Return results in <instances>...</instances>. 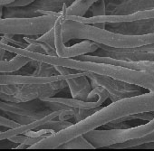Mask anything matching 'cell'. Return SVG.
I'll return each instance as SVG.
<instances>
[{"label":"cell","mask_w":154,"mask_h":151,"mask_svg":"<svg viewBox=\"0 0 154 151\" xmlns=\"http://www.w3.org/2000/svg\"><path fill=\"white\" fill-rule=\"evenodd\" d=\"M143 111H154V89L149 90L148 93L121 99L106 107H101L86 119L75 122L72 126L42 139L30 146L29 149L58 148V146L77 136L84 135L122 117Z\"/></svg>","instance_id":"1"},{"label":"cell","mask_w":154,"mask_h":151,"mask_svg":"<svg viewBox=\"0 0 154 151\" xmlns=\"http://www.w3.org/2000/svg\"><path fill=\"white\" fill-rule=\"evenodd\" d=\"M68 86L66 80L43 84H2L0 100L9 102H24L53 97Z\"/></svg>","instance_id":"2"},{"label":"cell","mask_w":154,"mask_h":151,"mask_svg":"<svg viewBox=\"0 0 154 151\" xmlns=\"http://www.w3.org/2000/svg\"><path fill=\"white\" fill-rule=\"evenodd\" d=\"M60 16L42 15L32 17L1 18L0 19V34L26 36L43 35L54 27Z\"/></svg>","instance_id":"3"},{"label":"cell","mask_w":154,"mask_h":151,"mask_svg":"<svg viewBox=\"0 0 154 151\" xmlns=\"http://www.w3.org/2000/svg\"><path fill=\"white\" fill-rule=\"evenodd\" d=\"M154 130V119L146 124L128 128H109L105 130L93 129L84 134L85 137L95 147H108L111 145L140 138Z\"/></svg>","instance_id":"4"},{"label":"cell","mask_w":154,"mask_h":151,"mask_svg":"<svg viewBox=\"0 0 154 151\" xmlns=\"http://www.w3.org/2000/svg\"><path fill=\"white\" fill-rule=\"evenodd\" d=\"M75 0H35L24 8L1 7V18L32 17L45 15L46 12H62L71 6Z\"/></svg>","instance_id":"5"},{"label":"cell","mask_w":154,"mask_h":151,"mask_svg":"<svg viewBox=\"0 0 154 151\" xmlns=\"http://www.w3.org/2000/svg\"><path fill=\"white\" fill-rule=\"evenodd\" d=\"M86 75L91 81L92 88H95L97 86L104 88L109 93V98L112 102L141 94V87L140 86L92 71H86Z\"/></svg>","instance_id":"6"},{"label":"cell","mask_w":154,"mask_h":151,"mask_svg":"<svg viewBox=\"0 0 154 151\" xmlns=\"http://www.w3.org/2000/svg\"><path fill=\"white\" fill-rule=\"evenodd\" d=\"M63 15L60 16L54 26L55 30V49L57 56L62 58H75L77 56L93 53L100 49L99 44L91 40H85L72 46H65L62 37V20Z\"/></svg>","instance_id":"7"},{"label":"cell","mask_w":154,"mask_h":151,"mask_svg":"<svg viewBox=\"0 0 154 151\" xmlns=\"http://www.w3.org/2000/svg\"><path fill=\"white\" fill-rule=\"evenodd\" d=\"M0 110L30 117L35 119H42L53 112L40 99L24 102H9L1 101H0Z\"/></svg>","instance_id":"8"},{"label":"cell","mask_w":154,"mask_h":151,"mask_svg":"<svg viewBox=\"0 0 154 151\" xmlns=\"http://www.w3.org/2000/svg\"><path fill=\"white\" fill-rule=\"evenodd\" d=\"M66 19H72L76 21H80L85 24L94 25L96 23H119V22H131L136 20H143V19H149L154 18V8L145 11L136 12L131 15H124V16H118V15H105L102 17H66Z\"/></svg>","instance_id":"9"},{"label":"cell","mask_w":154,"mask_h":151,"mask_svg":"<svg viewBox=\"0 0 154 151\" xmlns=\"http://www.w3.org/2000/svg\"><path fill=\"white\" fill-rule=\"evenodd\" d=\"M152 8H154V0H121L115 4L108 5L106 12L110 10L108 15L124 16Z\"/></svg>","instance_id":"10"},{"label":"cell","mask_w":154,"mask_h":151,"mask_svg":"<svg viewBox=\"0 0 154 151\" xmlns=\"http://www.w3.org/2000/svg\"><path fill=\"white\" fill-rule=\"evenodd\" d=\"M96 55L108 56L116 59L128 61H149L154 62V51L150 52H135V51H116V50H103Z\"/></svg>","instance_id":"11"},{"label":"cell","mask_w":154,"mask_h":151,"mask_svg":"<svg viewBox=\"0 0 154 151\" xmlns=\"http://www.w3.org/2000/svg\"><path fill=\"white\" fill-rule=\"evenodd\" d=\"M30 61L31 58L22 54H17L9 61L1 60L0 61V72L9 73L19 71L21 68L25 67Z\"/></svg>","instance_id":"12"},{"label":"cell","mask_w":154,"mask_h":151,"mask_svg":"<svg viewBox=\"0 0 154 151\" xmlns=\"http://www.w3.org/2000/svg\"><path fill=\"white\" fill-rule=\"evenodd\" d=\"M98 0H75L65 10L62 11L66 17H85L90 8Z\"/></svg>","instance_id":"13"},{"label":"cell","mask_w":154,"mask_h":151,"mask_svg":"<svg viewBox=\"0 0 154 151\" xmlns=\"http://www.w3.org/2000/svg\"><path fill=\"white\" fill-rule=\"evenodd\" d=\"M58 148L61 149H95V147L85 137L84 135L77 136L63 143Z\"/></svg>","instance_id":"14"},{"label":"cell","mask_w":154,"mask_h":151,"mask_svg":"<svg viewBox=\"0 0 154 151\" xmlns=\"http://www.w3.org/2000/svg\"><path fill=\"white\" fill-rule=\"evenodd\" d=\"M154 141V130L151 131L150 133L147 134L146 136L140 137V138H134V139H131L122 143H117V144H113L108 146V148H118V149H122V148H131V147H137L138 146L144 144V143H148V142H152Z\"/></svg>","instance_id":"15"},{"label":"cell","mask_w":154,"mask_h":151,"mask_svg":"<svg viewBox=\"0 0 154 151\" xmlns=\"http://www.w3.org/2000/svg\"><path fill=\"white\" fill-rule=\"evenodd\" d=\"M45 137H47L41 136V137H29L27 135L24 136L22 134H19V135H16V136L10 137L9 140H11V141H13L14 143H17V144H26V145H28V146H32V145L36 144L37 142L41 141L42 139H44Z\"/></svg>","instance_id":"16"},{"label":"cell","mask_w":154,"mask_h":151,"mask_svg":"<svg viewBox=\"0 0 154 151\" xmlns=\"http://www.w3.org/2000/svg\"><path fill=\"white\" fill-rule=\"evenodd\" d=\"M54 119H51L49 121H47L45 124H44L42 127H44V128H49V129H52L54 130L55 133L56 132H59L70 126H72L73 123L72 122H69V121H66V120H54Z\"/></svg>","instance_id":"17"},{"label":"cell","mask_w":154,"mask_h":151,"mask_svg":"<svg viewBox=\"0 0 154 151\" xmlns=\"http://www.w3.org/2000/svg\"><path fill=\"white\" fill-rule=\"evenodd\" d=\"M90 10L92 17H102L107 15L105 0H98L90 8Z\"/></svg>","instance_id":"18"},{"label":"cell","mask_w":154,"mask_h":151,"mask_svg":"<svg viewBox=\"0 0 154 151\" xmlns=\"http://www.w3.org/2000/svg\"><path fill=\"white\" fill-rule=\"evenodd\" d=\"M36 39L43 41V42L46 43L47 44H49L50 46L55 48V30H54V27L52 28L47 33H45V35H40V37L36 38Z\"/></svg>","instance_id":"19"},{"label":"cell","mask_w":154,"mask_h":151,"mask_svg":"<svg viewBox=\"0 0 154 151\" xmlns=\"http://www.w3.org/2000/svg\"><path fill=\"white\" fill-rule=\"evenodd\" d=\"M0 126L6 127L8 129H13V128H17L20 127L21 124L6 117V116L1 115L0 116Z\"/></svg>","instance_id":"20"},{"label":"cell","mask_w":154,"mask_h":151,"mask_svg":"<svg viewBox=\"0 0 154 151\" xmlns=\"http://www.w3.org/2000/svg\"><path fill=\"white\" fill-rule=\"evenodd\" d=\"M132 119H140V120H147L150 121L154 119V111H143L136 114L131 115Z\"/></svg>","instance_id":"21"},{"label":"cell","mask_w":154,"mask_h":151,"mask_svg":"<svg viewBox=\"0 0 154 151\" xmlns=\"http://www.w3.org/2000/svg\"><path fill=\"white\" fill-rule=\"evenodd\" d=\"M35 0H16L13 3L6 6L5 8H24L31 5Z\"/></svg>","instance_id":"22"},{"label":"cell","mask_w":154,"mask_h":151,"mask_svg":"<svg viewBox=\"0 0 154 151\" xmlns=\"http://www.w3.org/2000/svg\"><path fill=\"white\" fill-rule=\"evenodd\" d=\"M125 51H135V52H150L154 51V44H148V45H143L140 47H135L131 49H127Z\"/></svg>","instance_id":"23"},{"label":"cell","mask_w":154,"mask_h":151,"mask_svg":"<svg viewBox=\"0 0 154 151\" xmlns=\"http://www.w3.org/2000/svg\"><path fill=\"white\" fill-rule=\"evenodd\" d=\"M137 148H153V149H154V141L141 144V145L138 146Z\"/></svg>","instance_id":"24"}]
</instances>
